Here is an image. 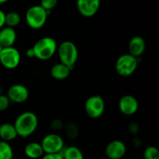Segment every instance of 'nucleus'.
Segmentation results:
<instances>
[{
	"mask_svg": "<svg viewBox=\"0 0 159 159\" xmlns=\"http://www.w3.org/2000/svg\"><path fill=\"white\" fill-rule=\"evenodd\" d=\"M38 123V117L35 113L26 111L17 116L13 125L18 137L26 138L36 131Z\"/></svg>",
	"mask_w": 159,
	"mask_h": 159,
	"instance_id": "1",
	"label": "nucleus"
},
{
	"mask_svg": "<svg viewBox=\"0 0 159 159\" xmlns=\"http://www.w3.org/2000/svg\"><path fill=\"white\" fill-rule=\"evenodd\" d=\"M32 49L34 57L41 61L49 60L57 52V44L56 40L51 37H43L37 40Z\"/></svg>",
	"mask_w": 159,
	"mask_h": 159,
	"instance_id": "2",
	"label": "nucleus"
},
{
	"mask_svg": "<svg viewBox=\"0 0 159 159\" xmlns=\"http://www.w3.org/2000/svg\"><path fill=\"white\" fill-rule=\"evenodd\" d=\"M57 52L61 63L72 70L79 57V51L76 45L72 41L65 40L57 46Z\"/></svg>",
	"mask_w": 159,
	"mask_h": 159,
	"instance_id": "3",
	"label": "nucleus"
},
{
	"mask_svg": "<svg viewBox=\"0 0 159 159\" xmlns=\"http://www.w3.org/2000/svg\"><path fill=\"white\" fill-rule=\"evenodd\" d=\"M49 13L40 5L30 7L25 14V20L30 28L39 30L43 27L48 20Z\"/></svg>",
	"mask_w": 159,
	"mask_h": 159,
	"instance_id": "4",
	"label": "nucleus"
},
{
	"mask_svg": "<svg viewBox=\"0 0 159 159\" xmlns=\"http://www.w3.org/2000/svg\"><path fill=\"white\" fill-rule=\"evenodd\" d=\"M138 58L130 54L120 56L115 64V69L117 74L122 77H128L134 73L138 68Z\"/></svg>",
	"mask_w": 159,
	"mask_h": 159,
	"instance_id": "5",
	"label": "nucleus"
},
{
	"mask_svg": "<svg viewBox=\"0 0 159 159\" xmlns=\"http://www.w3.org/2000/svg\"><path fill=\"white\" fill-rule=\"evenodd\" d=\"M85 110L87 116L91 119H98L105 111V102L99 95H94L86 99Z\"/></svg>",
	"mask_w": 159,
	"mask_h": 159,
	"instance_id": "6",
	"label": "nucleus"
},
{
	"mask_svg": "<svg viewBox=\"0 0 159 159\" xmlns=\"http://www.w3.org/2000/svg\"><path fill=\"white\" fill-rule=\"evenodd\" d=\"M44 154L61 153L64 149V140L59 134L51 133L45 135L40 143Z\"/></svg>",
	"mask_w": 159,
	"mask_h": 159,
	"instance_id": "7",
	"label": "nucleus"
},
{
	"mask_svg": "<svg viewBox=\"0 0 159 159\" xmlns=\"http://www.w3.org/2000/svg\"><path fill=\"white\" fill-rule=\"evenodd\" d=\"M21 57L14 47L2 48L0 52V64L6 69H15L20 65Z\"/></svg>",
	"mask_w": 159,
	"mask_h": 159,
	"instance_id": "8",
	"label": "nucleus"
},
{
	"mask_svg": "<svg viewBox=\"0 0 159 159\" xmlns=\"http://www.w3.org/2000/svg\"><path fill=\"white\" fill-rule=\"evenodd\" d=\"M6 96L10 102L14 103H23L29 98L30 92L24 85L15 84L9 87Z\"/></svg>",
	"mask_w": 159,
	"mask_h": 159,
	"instance_id": "9",
	"label": "nucleus"
},
{
	"mask_svg": "<svg viewBox=\"0 0 159 159\" xmlns=\"http://www.w3.org/2000/svg\"><path fill=\"white\" fill-rule=\"evenodd\" d=\"M101 0H77L76 6L79 13L85 18L93 17L100 7Z\"/></svg>",
	"mask_w": 159,
	"mask_h": 159,
	"instance_id": "10",
	"label": "nucleus"
},
{
	"mask_svg": "<svg viewBox=\"0 0 159 159\" xmlns=\"http://www.w3.org/2000/svg\"><path fill=\"white\" fill-rule=\"evenodd\" d=\"M118 108L120 112L125 116H131L138 112L139 103L134 96L131 95H125L120 99Z\"/></svg>",
	"mask_w": 159,
	"mask_h": 159,
	"instance_id": "11",
	"label": "nucleus"
},
{
	"mask_svg": "<svg viewBox=\"0 0 159 159\" xmlns=\"http://www.w3.org/2000/svg\"><path fill=\"white\" fill-rule=\"evenodd\" d=\"M127 152L126 144L120 140H114L106 147L105 153L109 159H121Z\"/></svg>",
	"mask_w": 159,
	"mask_h": 159,
	"instance_id": "12",
	"label": "nucleus"
},
{
	"mask_svg": "<svg viewBox=\"0 0 159 159\" xmlns=\"http://www.w3.org/2000/svg\"><path fill=\"white\" fill-rule=\"evenodd\" d=\"M146 49V43L144 39L141 36H134L130 40L128 43V50L130 55L138 58L144 54Z\"/></svg>",
	"mask_w": 159,
	"mask_h": 159,
	"instance_id": "13",
	"label": "nucleus"
},
{
	"mask_svg": "<svg viewBox=\"0 0 159 159\" xmlns=\"http://www.w3.org/2000/svg\"><path fill=\"white\" fill-rule=\"evenodd\" d=\"M16 40V32L14 28L4 26L0 29V45L2 48L13 47Z\"/></svg>",
	"mask_w": 159,
	"mask_h": 159,
	"instance_id": "14",
	"label": "nucleus"
},
{
	"mask_svg": "<svg viewBox=\"0 0 159 159\" xmlns=\"http://www.w3.org/2000/svg\"><path fill=\"white\" fill-rule=\"evenodd\" d=\"M71 69L62 63H57L51 67L50 74L56 80H64L70 75Z\"/></svg>",
	"mask_w": 159,
	"mask_h": 159,
	"instance_id": "15",
	"label": "nucleus"
},
{
	"mask_svg": "<svg viewBox=\"0 0 159 159\" xmlns=\"http://www.w3.org/2000/svg\"><path fill=\"white\" fill-rule=\"evenodd\" d=\"M24 154L28 158L38 159L43 156L44 152L40 143L32 141L25 146Z\"/></svg>",
	"mask_w": 159,
	"mask_h": 159,
	"instance_id": "16",
	"label": "nucleus"
},
{
	"mask_svg": "<svg viewBox=\"0 0 159 159\" xmlns=\"http://www.w3.org/2000/svg\"><path fill=\"white\" fill-rule=\"evenodd\" d=\"M18 137L13 124L4 123L0 125V139L1 141L9 142Z\"/></svg>",
	"mask_w": 159,
	"mask_h": 159,
	"instance_id": "17",
	"label": "nucleus"
},
{
	"mask_svg": "<svg viewBox=\"0 0 159 159\" xmlns=\"http://www.w3.org/2000/svg\"><path fill=\"white\" fill-rule=\"evenodd\" d=\"M61 154L64 159H85L82 151L76 146H69L64 148Z\"/></svg>",
	"mask_w": 159,
	"mask_h": 159,
	"instance_id": "18",
	"label": "nucleus"
},
{
	"mask_svg": "<svg viewBox=\"0 0 159 159\" xmlns=\"http://www.w3.org/2000/svg\"><path fill=\"white\" fill-rule=\"evenodd\" d=\"M21 22V16L16 12H9L6 13L5 17V26L14 28L18 26Z\"/></svg>",
	"mask_w": 159,
	"mask_h": 159,
	"instance_id": "19",
	"label": "nucleus"
},
{
	"mask_svg": "<svg viewBox=\"0 0 159 159\" xmlns=\"http://www.w3.org/2000/svg\"><path fill=\"white\" fill-rule=\"evenodd\" d=\"M65 135L68 139L74 140L79 135V127L75 122H68L64 127Z\"/></svg>",
	"mask_w": 159,
	"mask_h": 159,
	"instance_id": "20",
	"label": "nucleus"
},
{
	"mask_svg": "<svg viewBox=\"0 0 159 159\" xmlns=\"http://www.w3.org/2000/svg\"><path fill=\"white\" fill-rule=\"evenodd\" d=\"M13 158V150L9 142L0 141V159Z\"/></svg>",
	"mask_w": 159,
	"mask_h": 159,
	"instance_id": "21",
	"label": "nucleus"
},
{
	"mask_svg": "<svg viewBox=\"0 0 159 159\" xmlns=\"http://www.w3.org/2000/svg\"><path fill=\"white\" fill-rule=\"evenodd\" d=\"M144 159H159V152L155 146H149L144 149L143 154Z\"/></svg>",
	"mask_w": 159,
	"mask_h": 159,
	"instance_id": "22",
	"label": "nucleus"
},
{
	"mask_svg": "<svg viewBox=\"0 0 159 159\" xmlns=\"http://www.w3.org/2000/svg\"><path fill=\"white\" fill-rule=\"evenodd\" d=\"M57 2H58V0H40V6L43 9H44L48 13H50V12L56 7Z\"/></svg>",
	"mask_w": 159,
	"mask_h": 159,
	"instance_id": "23",
	"label": "nucleus"
},
{
	"mask_svg": "<svg viewBox=\"0 0 159 159\" xmlns=\"http://www.w3.org/2000/svg\"><path fill=\"white\" fill-rule=\"evenodd\" d=\"M10 101L6 95H0V112H4L9 108Z\"/></svg>",
	"mask_w": 159,
	"mask_h": 159,
	"instance_id": "24",
	"label": "nucleus"
},
{
	"mask_svg": "<svg viewBox=\"0 0 159 159\" xmlns=\"http://www.w3.org/2000/svg\"><path fill=\"white\" fill-rule=\"evenodd\" d=\"M65 127V123L60 119H55L51 121V128L54 130H60L64 129Z\"/></svg>",
	"mask_w": 159,
	"mask_h": 159,
	"instance_id": "25",
	"label": "nucleus"
},
{
	"mask_svg": "<svg viewBox=\"0 0 159 159\" xmlns=\"http://www.w3.org/2000/svg\"><path fill=\"white\" fill-rule=\"evenodd\" d=\"M128 130L131 134H137L139 131V125L137 122H130L128 125Z\"/></svg>",
	"mask_w": 159,
	"mask_h": 159,
	"instance_id": "26",
	"label": "nucleus"
},
{
	"mask_svg": "<svg viewBox=\"0 0 159 159\" xmlns=\"http://www.w3.org/2000/svg\"><path fill=\"white\" fill-rule=\"evenodd\" d=\"M41 159H64L61 153L57 154H45Z\"/></svg>",
	"mask_w": 159,
	"mask_h": 159,
	"instance_id": "27",
	"label": "nucleus"
},
{
	"mask_svg": "<svg viewBox=\"0 0 159 159\" xmlns=\"http://www.w3.org/2000/svg\"><path fill=\"white\" fill-rule=\"evenodd\" d=\"M5 17H6V13L0 9V29L5 26Z\"/></svg>",
	"mask_w": 159,
	"mask_h": 159,
	"instance_id": "28",
	"label": "nucleus"
},
{
	"mask_svg": "<svg viewBox=\"0 0 159 159\" xmlns=\"http://www.w3.org/2000/svg\"><path fill=\"white\" fill-rule=\"evenodd\" d=\"M26 57H29V58H32V57H34V51H33L32 48H29V49L26 50Z\"/></svg>",
	"mask_w": 159,
	"mask_h": 159,
	"instance_id": "29",
	"label": "nucleus"
},
{
	"mask_svg": "<svg viewBox=\"0 0 159 159\" xmlns=\"http://www.w3.org/2000/svg\"><path fill=\"white\" fill-rule=\"evenodd\" d=\"M9 0H0V5L4 4V3H6L7 2H9Z\"/></svg>",
	"mask_w": 159,
	"mask_h": 159,
	"instance_id": "30",
	"label": "nucleus"
},
{
	"mask_svg": "<svg viewBox=\"0 0 159 159\" xmlns=\"http://www.w3.org/2000/svg\"><path fill=\"white\" fill-rule=\"evenodd\" d=\"M3 94V88L1 85H0V95Z\"/></svg>",
	"mask_w": 159,
	"mask_h": 159,
	"instance_id": "31",
	"label": "nucleus"
},
{
	"mask_svg": "<svg viewBox=\"0 0 159 159\" xmlns=\"http://www.w3.org/2000/svg\"><path fill=\"white\" fill-rule=\"evenodd\" d=\"M2 50V48L1 47V45H0V52H1V51Z\"/></svg>",
	"mask_w": 159,
	"mask_h": 159,
	"instance_id": "32",
	"label": "nucleus"
},
{
	"mask_svg": "<svg viewBox=\"0 0 159 159\" xmlns=\"http://www.w3.org/2000/svg\"><path fill=\"white\" fill-rule=\"evenodd\" d=\"M12 159H16V158H12Z\"/></svg>",
	"mask_w": 159,
	"mask_h": 159,
	"instance_id": "33",
	"label": "nucleus"
}]
</instances>
